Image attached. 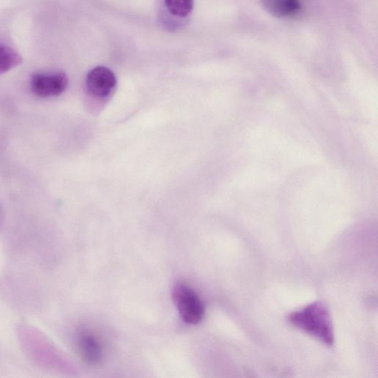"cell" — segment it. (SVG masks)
I'll list each match as a JSON object with an SVG mask.
<instances>
[{
    "label": "cell",
    "mask_w": 378,
    "mask_h": 378,
    "mask_svg": "<svg viewBox=\"0 0 378 378\" xmlns=\"http://www.w3.org/2000/svg\"><path fill=\"white\" fill-rule=\"evenodd\" d=\"M289 322L296 328L331 346L335 341L333 325L330 312L319 301L314 302L292 312Z\"/></svg>",
    "instance_id": "6da1fadb"
},
{
    "label": "cell",
    "mask_w": 378,
    "mask_h": 378,
    "mask_svg": "<svg viewBox=\"0 0 378 378\" xmlns=\"http://www.w3.org/2000/svg\"><path fill=\"white\" fill-rule=\"evenodd\" d=\"M176 306L182 320L188 324H199L204 319L205 307L193 288L185 283L176 285L173 291Z\"/></svg>",
    "instance_id": "7a4b0ae2"
},
{
    "label": "cell",
    "mask_w": 378,
    "mask_h": 378,
    "mask_svg": "<svg viewBox=\"0 0 378 378\" xmlns=\"http://www.w3.org/2000/svg\"><path fill=\"white\" fill-rule=\"evenodd\" d=\"M68 82L67 74L63 72L37 73L32 75L30 86L35 96L52 98L64 93L68 86Z\"/></svg>",
    "instance_id": "3957f363"
},
{
    "label": "cell",
    "mask_w": 378,
    "mask_h": 378,
    "mask_svg": "<svg viewBox=\"0 0 378 378\" xmlns=\"http://www.w3.org/2000/svg\"><path fill=\"white\" fill-rule=\"evenodd\" d=\"M116 82L112 70L103 66L96 67L86 75V91L95 98H105L114 91Z\"/></svg>",
    "instance_id": "277c9868"
},
{
    "label": "cell",
    "mask_w": 378,
    "mask_h": 378,
    "mask_svg": "<svg viewBox=\"0 0 378 378\" xmlns=\"http://www.w3.org/2000/svg\"><path fill=\"white\" fill-rule=\"evenodd\" d=\"M77 348L82 361L91 367L103 362L105 350L100 338L93 332L82 330L77 334Z\"/></svg>",
    "instance_id": "5b68a950"
},
{
    "label": "cell",
    "mask_w": 378,
    "mask_h": 378,
    "mask_svg": "<svg viewBox=\"0 0 378 378\" xmlns=\"http://www.w3.org/2000/svg\"><path fill=\"white\" fill-rule=\"evenodd\" d=\"M262 5L270 14L275 17H292L299 11V0H262Z\"/></svg>",
    "instance_id": "8992f818"
},
{
    "label": "cell",
    "mask_w": 378,
    "mask_h": 378,
    "mask_svg": "<svg viewBox=\"0 0 378 378\" xmlns=\"http://www.w3.org/2000/svg\"><path fill=\"white\" fill-rule=\"evenodd\" d=\"M22 59L15 50L0 44V75L4 74L21 65Z\"/></svg>",
    "instance_id": "52a82bcc"
},
{
    "label": "cell",
    "mask_w": 378,
    "mask_h": 378,
    "mask_svg": "<svg viewBox=\"0 0 378 378\" xmlns=\"http://www.w3.org/2000/svg\"><path fill=\"white\" fill-rule=\"evenodd\" d=\"M165 4L172 15L185 17L191 14L194 0H165Z\"/></svg>",
    "instance_id": "ba28073f"
}]
</instances>
